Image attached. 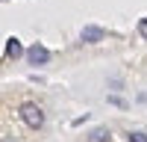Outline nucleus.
<instances>
[{
    "label": "nucleus",
    "mask_w": 147,
    "mask_h": 142,
    "mask_svg": "<svg viewBox=\"0 0 147 142\" xmlns=\"http://www.w3.org/2000/svg\"><path fill=\"white\" fill-rule=\"evenodd\" d=\"M6 56H9V59H21V56H24V44H21V39H15V36H12V39H6Z\"/></svg>",
    "instance_id": "obj_3"
},
{
    "label": "nucleus",
    "mask_w": 147,
    "mask_h": 142,
    "mask_svg": "<svg viewBox=\"0 0 147 142\" xmlns=\"http://www.w3.org/2000/svg\"><path fill=\"white\" fill-rule=\"evenodd\" d=\"M100 39H103V30H100V27H85V30H82V42L94 44V42H100Z\"/></svg>",
    "instance_id": "obj_4"
},
{
    "label": "nucleus",
    "mask_w": 147,
    "mask_h": 142,
    "mask_svg": "<svg viewBox=\"0 0 147 142\" xmlns=\"http://www.w3.org/2000/svg\"><path fill=\"white\" fill-rule=\"evenodd\" d=\"M127 139H129V142H147V136H144V133H129Z\"/></svg>",
    "instance_id": "obj_7"
},
{
    "label": "nucleus",
    "mask_w": 147,
    "mask_h": 142,
    "mask_svg": "<svg viewBox=\"0 0 147 142\" xmlns=\"http://www.w3.org/2000/svg\"><path fill=\"white\" fill-rule=\"evenodd\" d=\"M27 59H30V65H44V62H50V51L44 44H30Z\"/></svg>",
    "instance_id": "obj_2"
},
{
    "label": "nucleus",
    "mask_w": 147,
    "mask_h": 142,
    "mask_svg": "<svg viewBox=\"0 0 147 142\" xmlns=\"http://www.w3.org/2000/svg\"><path fill=\"white\" fill-rule=\"evenodd\" d=\"M88 142H109V130H103V127L94 130V133L88 136Z\"/></svg>",
    "instance_id": "obj_5"
},
{
    "label": "nucleus",
    "mask_w": 147,
    "mask_h": 142,
    "mask_svg": "<svg viewBox=\"0 0 147 142\" xmlns=\"http://www.w3.org/2000/svg\"><path fill=\"white\" fill-rule=\"evenodd\" d=\"M138 33H141V39H147V18L138 21Z\"/></svg>",
    "instance_id": "obj_6"
},
{
    "label": "nucleus",
    "mask_w": 147,
    "mask_h": 142,
    "mask_svg": "<svg viewBox=\"0 0 147 142\" xmlns=\"http://www.w3.org/2000/svg\"><path fill=\"white\" fill-rule=\"evenodd\" d=\"M21 118H24V124L32 127V130L44 127V113H41L35 104H21Z\"/></svg>",
    "instance_id": "obj_1"
}]
</instances>
